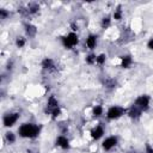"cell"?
<instances>
[{
  "label": "cell",
  "mask_w": 153,
  "mask_h": 153,
  "mask_svg": "<svg viewBox=\"0 0 153 153\" xmlns=\"http://www.w3.org/2000/svg\"><path fill=\"white\" fill-rule=\"evenodd\" d=\"M106 59H108L106 54H104V53H99V54H97L96 66H98V67H103V66L105 65V62H106Z\"/></svg>",
  "instance_id": "603a6c76"
},
{
  "label": "cell",
  "mask_w": 153,
  "mask_h": 153,
  "mask_svg": "<svg viewBox=\"0 0 153 153\" xmlns=\"http://www.w3.org/2000/svg\"><path fill=\"white\" fill-rule=\"evenodd\" d=\"M142 153H153V146L151 143H145V148H143V152Z\"/></svg>",
  "instance_id": "d4e9b609"
},
{
  "label": "cell",
  "mask_w": 153,
  "mask_h": 153,
  "mask_svg": "<svg viewBox=\"0 0 153 153\" xmlns=\"http://www.w3.org/2000/svg\"><path fill=\"white\" fill-rule=\"evenodd\" d=\"M59 108H61V104H60L59 98L55 94H49L48 98H47L45 105H44V114L49 116L54 110H56Z\"/></svg>",
  "instance_id": "ba28073f"
},
{
  "label": "cell",
  "mask_w": 153,
  "mask_h": 153,
  "mask_svg": "<svg viewBox=\"0 0 153 153\" xmlns=\"http://www.w3.org/2000/svg\"><path fill=\"white\" fill-rule=\"evenodd\" d=\"M135 106H137L142 112H147L151 109V104H152V97L147 93H142L139 94L133 103Z\"/></svg>",
  "instance_id": "277c9868"
},
{
  "label": "cell",
  "mask_w": 153,
  "mask_h": 153,
  "mask_svg": "<svg viewBox=\"0 0 153 153\" xmlns=\"http://www.w3.org/2000/svg\"><path fill=\"white\" fill-rule=\"evenodd\" d=\"M134 65V57L131 54H123L120 56V67L123 69H129Z\"/></svg>",
  "instance_id": "5bb4252c"
},
{
  "label": "cell",
  "mask_w": 153,
  "mask_h": 153,
  "mask_svg": "<svg viewBox=\"0 0 153 153\" xmlns=\"http://www.w3.org/2000/svg\"><path fill=\"white\" fill-rule=\"evenodd\" d=\"M55 146L62 151H68L71 148V140L67 135L65 134H59L56 137H55V141H54Z\"/></svg>",
  "instance_id": "30bf717a"
},
{
  "label": "cell",
  "mask_w": 153,
  "mask_h": 153,
  "mask_svg": "<svg viewBox=\"0 0 153 153\" xmlns=\"http://www.w3.org/2000/svg\"><path fill=\"white\" fill-rule=\"evenodd\" d=\"M26 43H27V38H26L24 35H18V36H16V38H14V45H16V48L23 49V48L26 45Z\"/></svg>",
  "instance_id": "44dd1931"
},
{
  "label": "cell",
  "mask_w": 153,
  "mask_h": 153,
  "mask_svg": "<svg viewBox=\"0 0 153 153\" xmlns=\"http://www.w3.org/2000/svg\"><path fill=\"white\" fill-rule=\"evenodd\" d=\"M126 112H127V108L121 106L118 104H114L105 110V118L106 121H117L123 116H126Z\"/></svg>",
  "instance_id": "3957f363"
},
{
  "label": "cell",
  "mask_w": 153,
  "mask_h": 153,
  "mask_svg": "<svg viewBox=\"0 0 153 153\" xmlns=\"http://www.w3.org/2000/svg\"><path fill=\"white\" fill-rule=\"evenodd\" d=\"M26 153H39L37 149H33V148H27L26 149Z\"/></svg>",
  "instance_id": "83f0119b"
},
{
  "label": "cell",
  "mask_w": 153,
  "mask_h": 153,
  "mask_svg": "<svg viewBox=\"0 0 153 153\" xmlns=\"http://www.w3.org/2000/svg\"><path fill=\"white\" fill-rule=\"evenodd\" d=\"M42 131V126L35 122H23L19 124L17 129V134L22 139H27V140H35L39 136Z\"/></svg>",
  "instance_id": "6da1fadb"
},
{
  "label": "cell",
  "mask_w": 153,
  "mask_h": 153,
  "mask_svg": "<svg viewBox=\"0 0 153 153\" xmlns=\"http://www.w3.org/2000/svg\"><path fill=\"white\" fill-rule=\"evenodd\" d=\"M19 120H20L19 111H7L2 116V126L5 128H12L18 123Z\"/></svg>",
  "instance_id": "5b68a950"
},
{
  "label": "cell",
  "mask_w": 153,
  "mask_h": 153,
  "mask_svg": "<svg viewBox=\"0 0 153 153\" xmlns=\"http://www.w3.org/2000/svg\"><path fill=\"white\" fill-rule=\"evenodd\" d=\"M57 62L53 59V57H50V56H45V57H43L42 59V61H41V68L44 71V72H47V73H49V74H53V73H56L57 72Z\"/></svg>",
  "instance_id": "52a82bcc"
},
{
  "label": "cell",
  "mask_w": 153,
  "mask_h": 153,
  "mask_svg": "<svg viewBox=\"0 0 153 153\" xmlns=\"http://www.w3.org/2000/svg\"><path fill=\"white\" fill-rule=\"evenodd\" d=\"M60 42H61V44H62V47L65 49L72 50L80 43V37H79L78 32L68 31L67 33H65V35H62L60 37Z\"/></svg>",
  "instance_id": "7a4b0ae2"
},
{
  "label": "cell",
  "mask_w": 153,
  "mask_h": 153,
  "mask_svg": "<svg viewBox=\"0 0 153 153\" xmlns=\"http://www.w3.org/2000/svg\"><path fill=\"white\" fill-rule=\"evenodd\" d=\"M118 142H120V137L117 135H109L103 139L100 147L104 152H111L112 149H115L117 147Z\"/></svg>",
  "instance_id": "8992f818"
},
{
  "label": "cell",
  "mask_w": 153,
  "mask_h": 153,
  "mask_svg": "<svg viewBox=\"0 0 153 153\" xmlns=\"http://www.w3.org/2000/svg\"><path fill=\"white\" fill-rule=\"evenodd\" d=\"M17 136H18V134L13 133L12 130H7L4 134V140H5V142L7 145H13L17 141Z\"/></svg>",
  "instance_id": "ffe728a7"
},
{
  "label": "cell",
  "mask_w": 153,
  "mask_h": 153,
  "mask_svg": "<svg viewBox=\"0 0 153 153\" xmlns=\"http://www.w3.org/2000/svg\"><path fill=\"white\" fill-rule=\"evenodd\" d=\"M96 59H97V54L94 51H90L85 56V62L88 66H96Z\"/></svg>",
  "instance_id": "7402d4cb"
},
{
  "label": "cell",
  "mask_w": 153,
  "mask_h": 153,
  "mask_svg": "<svg viewBox=\"0 0 153 153\" xmlns=\"http://www.w3.org/2000/svg\"><path fill=\"white\" fill-rule=\"evenodd\" d=\"M90 136L93 141H99L102 139H104L105 136V127L102 123H98L96 126H93L90 130Z\"/></svg>",
  "instance_id": "9c48e42d"
},
{
  "label": "cell",
  "mask_w": 153,
  "mask_h": 153,
  "mask_svg": "<svg viewBox=\"0 0 153 153\" xmlns=\"http://www.w3.org/2000/svg\"><path fill=\"white\" fill-rule=\"evenodd\" d=\"M84 44H85L86 49H88L90 51H93L98 45V35L92 33V32L88 33L84 39Z\"/></svg>",
  "instance_id": "7c38bea8"
},
{
  "label": "cell",
  "mask_w": 153,
  "mask_h": 153,
  "mask_svg": "<svg viewBox=\"0 0 153 153\" xmlns=\"http://www.w3.org/2000/svg\"><path fill=\"white\" fill-rule=\"evenodd\" d=\"M112 24V17L111 14H105L100 18V22H99V25L103 30H108Z\"/></svg>",
  "instance_id": "d6986e66"
},
{
  "label": "cell",
  "mask_w": 153,
  "mask_h": 153,
  "mask_svg": "<svg viewBox=\"0 0 153 153\" xmlns=\"http://www.w3.org/2000/svg\"><path fill=\"white\" fill-rule=\"evenodd\" d=\"M5 67H6V71H12L13 67H14V61H13V60H7Z\"/></svg>",
  "instance_id": "484cf974"
},
{
  "label": "cell",
  "mask_w": 153,
  "mask_h": 153,
  "mask_svg": "<svg viewBox=\"0 0 153 153\" xmlns=\"http://www.w3.org/2000/svg\"><path fill=\"white\" fill-rule=\"evenodd\" d=\"M23 29H24V36L26 38H35L38 33V29L35 24H32L31 22L26 20L23 23Z\"/></svg>",
  "instance_id": "8fae6325"
},
{
  "label": "cell",
  "mask_w": 153,
  "mask_h": 153,
  "mask_svg": "<svg viewBox=\"0 0 153 153\" xmlns=\"http://www.w3.org/2000/svg\"><path fill=\"white\" fill-rule=\"evenodd\" d=\"M143 112L137 108L135 106L134 104H131L129 108H127V112H126V116H128L131 121H139L141 117H142Z\"/></svg>",
  "instance_id": "4fadbf2b"
},
{
  "label": "cell",
  "mask_w": 153,
  "mask_h": 153,
  "mask_svg": "<svg viewBox=\"0 0 153 153\" xmlns=\"http://www.w3.org/2000/svg\"><path fill=\"white\" fill-rule=\"evenodd\" d=\"M146 48L148 50H153V37H149L146 42Z\"/></svg>",
  "instance_id": "4316f807"
},
{
  "label": "cell",
  "mask_w": 153,
  "mask_h": 153,
  "mask_svg": "<svg viewBox=\"0 0 153 153\" xmlns=\"http://www.w3.org/2000/svg\"><path fill=\"white\" fill-rule=\"evenodd\" d=\"M103 86L104 88L109 90V91H112L117 87V80L115 78H110V76H106L104 80H103Z\"/></svg>",
  "instance_id": "e0dca14e"
},
{
  "label": "cell",
  "mask_w": 153,
  "mask_h": 153,
  "mask_svg": "<svg viewBox=\"0 0 153 153\" xmlns=\"http://www.w3.org/2000/svg\"><path fill=\"white\" fill-rule=\"evenodd\" d=\"M25 6H26V11H27V18L37 16L41 11V6H39L38 2H29Z\"/></svg>",
  "instance_id": "2e32d148"
},
{
  "label": "cell",
  "mask_w": 153,
  "mask_h": 153,
  "mask_svg": "<svg viewBox=\"0 0 153 153\" xmlns=\"http://www.w3.org/2000/svg\"><path fill=\"white\" fill-rule=\"evenodd\" d=\"M10 16H11V12H10L8 10H6V8H4V7L0 8V19H1V20L8 19Z\"/></svg>",
  "instance_id": "cb8c5ba5"
},
{
  "label": "cell",
  "mask_w": 153,
  "mask_h": 153,
  "mask_svg": "<svg viewBox=\"0 0 153 153\" xmlns=\"http://www.w3.org/2000/svg\"><path fill=\"white\" fill-rule=\"evenodd\" d=\"M105 116V109L102 104H96L91 108V117L93 120H99Z\"/></svg>",
  "instance_id": "9a60e30c"
},
{
  "label": "cell",
  "mask_w": 153,
  "mask_h": 153,
  "mask_svg": "<svg viewBox=\"0 0 153 153\" xmlns=\"http://www.w3.org/2000/svg\"><path fill=\"white\" fill-rule=\"evenodd\" d=\"M123 16H124V12H123V8H122V6H121V5H117V6L114 8L112 13H111L112 20L120 22V20H122V19H123Z\"/></svg>",
  "instance_id": "ac0fdd59"
}]
</instances>
